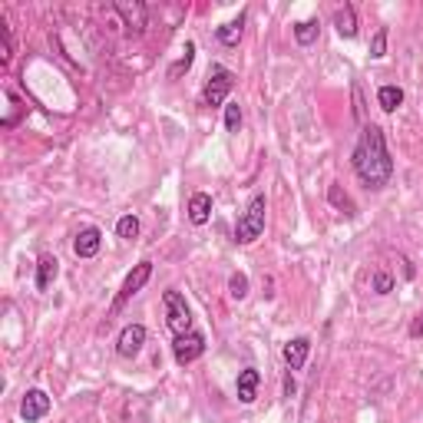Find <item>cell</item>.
Returning <instances> with one entry per match:
<instances>
[{
  "label": "cell",
  "instance_id": "1",
  "mask_svg": "<svg viewBox=\"0 0 423 423\" xmlns=\"http://www.w3.org/2000/svg\"><path fill=\"white\" fill-rule=\"evenodd\" d=\"M351 163H354V172L357 179L367 185V189H384L390 182V175H394V159L387 153V136L380 126L367 123L361 129V139L354 145V155H351Z\"/></svg>",
  "mask_w": 423,
  "mask_h": 423
},
{
  "label": "cell",
  "instance_id": "2",
  "mask_svg": "<svg viewBox=\"0 0 423 423\" xmlns=\"http://www.w3.org/2000/svg\"><path fill=\"white\" fill-rule=\"evenodd\" d=\"M265 195H251V202L245 205V211L238 215V225H235V241L238 245H251L265 235Z\"/></svg>",
  "mask_w": 423,
  "mask_h": 423
},
{
  "label": "cell",
  "instance_id": "3",
  "mask_svg": "<svg viewBox=\"0 0 423 423\" xmlns=\"http://www.w3.org/2000/svg\"><path fill=\"white\" fill-rule=\"evenodd\" d=\"M163 304H165V324H169V331H172L175 337L189 334V331H192V311H189V304H185L182 291L169 288L163 295Z\"/></svg>",
  "mask_w": 423,
  "mask_h": 423
},
{
  "label": "cell",
  "instance_id": "4",
  "mask_svg": "<svg viewBox=\"0 0 423 423\" xmlns=\"http://www.w3.org/2000/svg\"><path fill=\"white\" fill-rule=\"evenodd\" d=\"M149 278H153V261H139V265H136V268L126 275L123 288H119V295H116L113 311H109V314H119V311L126 308V301L136 298V295H139V291L149 285Z\"/></svg>",
  "mask_w": 423,
  "mask_h": 423
},
{
  "label": "cell",
  "instance_id": "5",
  "mask_svg": "<svg viewBox=\"0 0 423 423\" xmlns=\"http://www.w3.org/2000/svg\"><path fill=\"white\" fill-rule=\"evenodd\" d=\"M231 87H235V73L225 67H211L209 83H205V89H202V103L211 106V109H215V106H225Z\"/></svg>",
  "mask_w": 423,
  "mask_h": 423
},
{
  "label": "cell",
  "instance_id": "6",
  "mask_svg": "<svg viewBox=\"0 0 423 423\" xmlns=\"http://www.w3.org/2000/svg\"><path fill=\"white\" fill-rule=\"evenodd\" d=\"M172 354H175V364L185 367L192 364V361H199V357L205 354V337L199 334V331H189V334H179L172 344Z\"/></svg>",
  "mask_w": 423,
  "mask_h": 423
},
{
  "label": "cell",
  "instance_id": "7",
  "mask_svg": "<svg viewBox=\"0 0 423 423\" xmlns=\"http://www.w3.org/2000/svg\"><path fill=\"white\" fill-rule=\"evenodd\" d=\"M116 13L126 20V30L136 33V37H139L145 30V23H149V10H145L143 0H133V4H129V0H119V4H116Z\"/></svg>",
  "mask_w": 423,
  "mask_h": 423
},
{
  "label": "cell",
  "instance_id": "8",
  "mask_svg": "<svg viewBox=\"0 0 423 423\" xmlns=\"http://www.w3.org/2000/svg\"><path fill=\"white\" fill-rule=\"evenodd\" d=\"M47 414H50L47 390H40V387L27 390V394H23V400H20V417H23L27 423H37V420H43Z\"/></svg>",
  "mask_w": 423,
  "mask_h": 423
},
{
  "label": "cell",
  "instance_id": "9",
  "mask_svg": "<svg viewBox=\"0 0 423 423\" xmlns=\"http://www.w3.org/2000/svg\"><path fill=\"white\" fill-rule=\"evenodd\" d=\"M143 344H145V327L143 324H129V327H123V334H119V341H116V354L119 357H136L139 351H143Z\"/></svg>",
  "mask_w": 423,
  "mask_h": 423
},
{
  "label": "cell",
  "instance_id": "10",
  "mask_svg": "<svg viewBox=\"0 0 423 423\" xmlns=\"http://www.w3.org/2000/svg\"><path fill=\"white\" fill-rule=\"evenodd\" d=\"M99 248H103V231H99L97 225H87V229L77 235V241H73L77 258H97Z\"/></svg>",
  "mask_w": 423,
  "mask_h": 423
},
{
  "label": "cell",
  "instance_id": "11",
  "mask_svg": "<svg viewBox=\"0 0 423 423\" xmlns=\"http://www.w3.org/2000/svg\"><path fill=\"white\" fill-rule=\"evenodd\" d=\"M258 384H261V374L255 370V367H245V370L238 374V380H235V394H238V400L245 407L258 400Z\"/></svg>",
  "mask_w": 423,
  "mask_h": 423
},
{
  "label": "cell",
  "instance_id": "12",
  "mask_svg": "<svg viewBox=\"0 0 423 423\" xmlns=\"http://www.w3.org/2000/svg\"><path fill=\"white\" fill-rule=\"evenodd\" d=\"M285 364H288V370H301V367L308 364V354H311V341L308 337H291L288 344H285Z\"/></svg>",
  "mask_w": 423,
  "mask_h": 423
},
{
  "label": "cell",
  "instance_id": "13",
  "mask_svg": "<svg viewBox=\"0 0 423 423\" xmlns=\"http://www.w3.org/2000/svg\"><path fill=\"white\" fill-rule=\"evenodd\" d=\"M334 27L344 40H354L357 37V13H354V4H344V7L334 10Z\"/></svg>",
  "mask_w": 423,
  "mask_h": 423
},
{
  "label": "cell",
  "instance_id": "14",
  "mask_svg": "<svg viewBox=\"0 0 423 423\" xmlns=\"http://www.w3.org/2000/svg\"><path fill=\"white\" fill-rule=\"evenodd\" d=\"M60 275V261L53 255H40L37 258V291H50L53 278Z\"/></svg>",
  "mask_w": 423,
  "mask_h": 423
},
{
  "label": "cell",
  "instance_id": "15",
  "mask_svg": "<svg viewBox=\"0 0 423 423\" xmlns=\"http://www.w3.org/2000/svg\"><path fill=\"white\" fill-rule=\"evenodd\" d=\"M211 219V195L209 192H195L189 199V221L192 225H205Z\"/></svg>",
  "mask_w": 423,
  "mask_h": 423
},
{
  "label": "cell",
  "instance_id": "16",
  "mask_svg": "<svg viewBox=\"0 0 423 423\" xmlns=\"http://www.w3.org/2000/svg\"><path fill=\"white\" fill-rule=\"evenodd\" d=\"M241 30H245V13H238V17L229 20V23H221L219 27V43L221 47H238Z\"/></svg>",
  "mask_w": 423,
  "mask_h": 423
},
{
  "label": "cell",
  "instance_id": "17",
  "mask_svg": "<svg viewBox=\"0 0 423 423\" xmlns=\"http://www.w3.org/2000/svg\"><path fill=\"white\" fill-rule=\"evenodd\" d=\"M377 103H380V109H384V113H397V109H400V103H404V89L394 87V83H387V87L377 89Z\"/></svg>",
  "mask_w": 423,
  "mask_h": 423
},
{
  "label": "cell",
  "instance_id": "18",
  "mask_svg": "<svg viewBox=\"0 0 423 423\" xmlns=\"http://www.w3.org/2000/svg\"><path fill=\"white\" fill-rule=\"evenodd\" d=\"M317 30H321L317 20H298V23H295V40H298L301 47H311L317 40Z\"/></svg>",
  "mask_w": 423,
  "mask_h": 423
},
{
  "label": "cell",
  "instance_id": "19",
  "mask_svg": "<svg viewBox=\"0 0 423 423\" xmlns=\"http://www.w3.org/2000/svg\"><path fill=\"white\" fill-rule=\"evenodd\" d=\"M192 60H195V43H185V53L169 67V79H179L182 73H189V70H192Z\"/></svg>",
  "mask_w": 423,
  "mask_h": 423
},
{
  "label": "cell",
  "instance_id": "20",
  "mask_svg": "<svg viewBox=\"0 0 423 423\" xmlns=\"http://www.w3.org/2000/svg\"><path fill=\"white\" fill-rule=\"evenodd\" d=\"M327 202L334 205V209H341V211H347V215H354V202H351V199H347V192H341V185H331V189H327Z\"/></svg>",
  "mask_w": 423,
  "mask_h": 423
},
{
  "label": "cell",
  "instance_id": "21",
  "mask_svg": "<svg viewBox=\"0 0 423 423\" xmlns=\"http://www.w3.org/2000/svg\"><path fill=\"white\" fill-rule=\"evenodd\" d=\"M229 295L235 301H245L248 298V275H241V271H235L229 278Z\"/></svg>",
  "mask_w": 423,
  "mask_h": 423
},
{
  "label": "cell",
  "instance_id": "22",
  "mask_svg": "<svg viewBox=\"0 0 423 423\" xmlns=\"http://www.w3.org/2000/svg\"><path fill=\"white\" fill-rule=\"evenodd\" d=\"M116 235L126 241H133L136 235H139V219H136V215H123V219L116 221Z\"/></svg>",
  "mask_w": 423,
  "mask_h": 423
},
{
  "label": "cell",
  "instance_id": "23",
  "mask_svg": "<svg viewBox=\"0 0 423 423\" xmlns=\"http://www.w3.org/2000/svg\"><path fill=\"white\" fill-rule=\"evenodd\" d=\"M387 37H390V30L387 27H377V33L370 37V57L374 60L387 57Z\"/></svg>",
  "mask_w": 423,
  "mask_h": 423
},
{
  "label": "cell",
  "instance_id": "24",
  "mask_svg": "<svg viewBox=\"0 0 423 423\" xmlns=\"http://www.w3.org/2000/svg\"><path fill=\"white\" fill-rule=\"evenodd\" d=\"M225 129L238 133L241 129V106L238 103H225Z\"/></svg>",
  "mask_w": 423,
  "mask_h": 423
},
{
  "label": "cell",
  "instance_id": "25",
  "mask_svg": "<svg viewBox=\"0 0 423 423\" xmlns=\"http://www.w3.org/2000/svg\"><path fill=\"white\" fill-rule=\"evenodd\" d=\"M374 291L377 295H390L394 291V275L390 271H374Z\"/></svg>",
  "mask_w": 423,
  "mask_h": 423
},
{
  "label": "cell",
  "instance_id": "26",
  "mask_svg": "<svg viewBox=\"0 0 423 423\" xmlns=\"http://www.w3.org/2000/svg\"><path fill=\"white\" fill-rule=\"evenodd\" d=\"M0 63H10V33L0 20Z\"/></svg>",
  "mask_w": 423,
  "mask_h": 423
},
{
  "label": "cell",
  "instance_id": "27",
  "mask_svg": "<svg viewBox=\"0 0 423 423\" xmlns=\"http://www.w3.org/2000/svg\"><path fill=\"white\" fill-rule=\"evenodd\" d=\"M351 93H354V119H357V123H364V99H361V87L354 83Z\"/></svg>",
  "mask_w": 423,
  "mask_h": 423
},
{
  "label": "cell",
  "instance_id": "28",
  "mask_svg": "<svg viewBox=\"0 0 423 423\" xmlns=\"http://www.w3.org/2000/svg\"><path fill=\"white\" fill-rule=\"evenodd\" d=\"M410 337H423V311L417 314L414 324H410Z\"/></svg>",
  "mask_w": 423,
  "mask_h": 423
},
{
  "label": "cell",
  "instance_id": "29",
  "mask_svg": "<svg viewBox=\"0 0 423 423\" xmlns=\"http://www.w3.org/2000/svg\"><path fill=\"white\" fill-rule=\"evenodd\" d=\"M285 397H295V377H285Z\"/></svg>",
  "mask_w": 423,
  "mask_h": 423
}]
</instances>
